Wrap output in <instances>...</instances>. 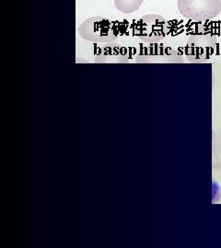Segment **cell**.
I'll return each instance as SVG.
<instances>
[{"label": "cell", "mask_w": 221, "mask_h": 248, "mask_svg": "<svg viewBox=\"0 0 221 248\" xmlns=\"http://www.w3.org/2000/svg\"><path fill=\"white\" fill-rule=\"evenodd\" d=\"M78 31L82 39L91 43H113L119 35L115 23L101 16L85 19Z\"/></svg>", "instance_id": "6da1fadb"}, {"label": "cell", "mask_w": 221, "mask_h": 248, "mask_svg": "<svg viewBox=\"0 0 221 248\" xmlns=\"http://www.w3.org/2000/svg\"><path fill=\"white\" fill-rule=\"evenodd\" d=\"M177 7L184 18L204 22L221 13V0H177Z\"/></svg>", "instance_id": "7a4b0ae2"}, {"label": "cell", "mask_w": 221, "mask_h": 248, "mask_svg": "<svg viewBox=\"0 0 221 248\" xmlns=\"http://www.w3.org/2000/svg\"><path fill=\"white\" fill-rule=\"evenodd\" d=\"M217 37L211 30L199 26L189 36L186 46V56L191 62H203L213 53Z\"/></svg>", "instance_id": "3957f363"}, {"label": "cell", "mask_w": 221, "mask_h": 248, "mask_svg": "<svg viewBox=\"0 0 221 248\" xmlns=\"http://www.w3.org/2000/svg\"><path fill=\"white\" fill-rule=\"evenodd\" d=\"M168 29V21L157 14L144 15L136 24L138 38L149 44H156L163 40Z\"/></svg>", "instance_id": "277c9868"}, {"label": "cell", "mask_w": 221, "mask_h": 248, "mask_svg": "<svg viewBox=\"0 0 221 248\" xmlns=\"http://www.w3.org/2000/svg\"><path fill=\"white\" fill-rule=\"evenodd\" d=\"M128 61V55L124 48L108 46L102 49L95 56V62L102 63H124Z\"/></svg>", "instance_id": "5b68a950"}, {"label": "cell", "mask_w": 221, "mask_h": 248, "mask_svg": "<svg viewBox=\"0 0 221 248\" xmlns=\"http://www.w3.org/2000/svg\"><path fill=\"white\" fill-rule=\"evenodd\" d=\"M144 0H115V6L120 12L131 14L138 10Z\"/></svg>", "instance_id": "8992f818"}]
</instances>
